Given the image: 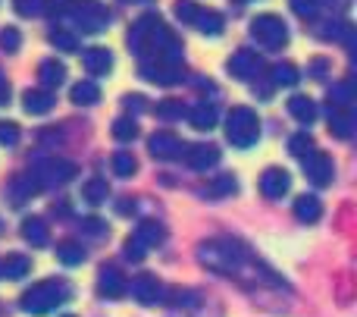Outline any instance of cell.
Wrapping results in <instances>:
<instances>
[{
	"mask_svg": "<svg viewBox=\"0 0 357 317\" xmlns=\"http://www.w3.org/2000/svg\"><path fill=\"white\" fill-rule=\"evenodd\" d=\"M226 138L235 148H251L260 138V119L251 107H232L226 117Z\"/></svg>",
	"mask_w": 357,
	"mask_h": 317,
	"instance_id": "cell-1",
	"label": "cell"
},
{
	"mask_svg": "<svg viewBox=\"0 0 357 317\" xmlns=\"http://www.w3.org/2000/svg\"><path fill=\"white\" fill-rule=\"evenodd\" d=\"M251 35L257 38V44H264L266 50H276L289 41V29H285V22L279 16H273V13H264V16L254 19Z\"/></svg>",
	"mask_w": 357,
	"mask_h": 317,
	"instance_id": "cell-2",
	"label": "cell"
},
{
	"mask_svg": "<svg viewBox=\"0 0 357 317\" xmlns=\"http://www.w3.org/2000/svg\"><path fill=\"white\" fill-rule=\"evenodd\" d=\"M142 79L154 82V85H178L182 82V63H169L160 57H142V66H138Z\"/></svg>",
	"mask_w": 357,
	"mask_h": 317,
	"instance_id": "cell-3",
	"label": "cell"
},
{
	"mask_svg": "<svg viewBox=\"0 0 357 317\" xmlns=\"http://www.w3.org/2000/svg\"><path fill=\"white\" fill-rule=\"evenodd\" d=\"M31 176L38 179V186H60V182L73 179L75 167L69 161H60V157H41L31 167Z\"/></svg>",
	"mask_w": 357,
	"mask_h": 317,
	"instance_id": "cell-4",
	"label": "cell"
},
{
	"mask_svg": "<svg viewBox=\"0 0 357 317\" xmlns=\"http://www.w3.org/2000/svg\"><path fill=\"white\" fill-rule=\"evenodd\" d=\"M73 22L79 25L82 31H104L107 22H110V13H107V6L98 3V0H82V3L73 6Z\"/></svg>",
	"mask_w": 357,
	"mask_h": 317,
	"instance_id": "cell-5",
	"label": "cell"
},
{
	"mask_svg": "<svg viewBox=\"0 0 357 317\" xmlns=\"http://www.w3.org/2000/svg\"><path fill=\"white\" fill-rule=\"evenodd\" d=\"M69 289L66 286H56V283H44V286H35L31 293H25V311H35V314H41V311H47L50 305H54L56 299H63ZM60 305V302H56Z\"/></svg>",
	"mask_w": 357,
	"mask_h": 317,
	"instance_id": "cell-6",
	"label": "cell"
},
{
	"mask_svg": "<svg viewBox=\"0 0 357 317\" xmlns=\"http://www.w3.org/2000/svg\"><path fill=\"white\" fill-rule=\"evenodd\" d=\"M229 73L235 75V79H254V75H260L264 73V60H260L254 50H235L232 57H229Z\"/></svg>",
	"mask_w": 357,
	"mask_h": 317,
	"instance_id": "cell-7",
	"label": "cell"
},
{
	"mask_svg": "<svg viewBox=\"0 0 357 317\" xmlns=\"http://www.w3.org/2000/svg\"><path fill=\"white\" fill-rule=\"evenodd\" d=\"M289 186H291V179L282 167H266L264 176H260V192H264V198H270V201L282 198V195L289 192Z\"/></svg>",
	"mask_w": 357,
	"mask_h": 317,
	"instance_id": "cell-8",
	"label": "cell"
},
{
	"mask_svg": "<svg viewBox=\"0 0 357 317\" xmlns=\"http://www.w3.org/2000/svg\"><path fill=\"white\" fill-rule=\"evenodd\" d=\"M148 148H151V154H154L157 161H173V157L182 154L185 145L178 142V135H173V132H167V129H160V132H154V135H151Z\"/></svg>",
	"mask_w": 357,
	"mask_h": 317,
	"instance_id": "cell-9",
	"label": "cell"
},
{
	"mask_svg": "<svg viewBox=\"0 0 357 317\" xmlns=\"http://www.w3.org/2000/svg\"><path fill=\"white\" fill-rule=\"evenodd\" d=\"M304 170H307V176L317 182V186H329V182H333V173H335L333 157L320 154V151H314L310 157H304Z\"/></svg>",
	"mask_w": 357,
	"mask_h": 317,
	"instance_id": "cell-10",
	"label": "cell"
},
{
	"mask_svg": "<svg viewBox=\"0 0 357 317\" xmlns=\"http://www.w3.org/2000/svg\"><path fill=\"white\" fill-rule=\"evenodd\" d=\"M82 66L88 75H107L113 69V54L107 47H88L82 54Z\"/></svg>",
	"mask_w": 357,
	"mask_h": 317,
	"instance_id": "cell-11",
	"label": "cell"
},
{
	"mask_svg": "<svg viewBox=\"0 0 357 317\" xmlns=\"http://www.w3.org/2000/svg\"><path fill=\"white\" fill-rule=\"evenodd\" d=\"M185 161H188L191 170H210L220 163V148H213V145H195V148L185 151Z\"/></svg>",
	"mask_w": 357,
	"mask_h": 317,
	"instance_id": "cell-12",
	"label": "cell"
},
{
	"mask_svg": "<svg viewBox=\"0 0 357 317\" xmlns=\"http://www.w3.org/2000/svg\"><path fill=\"white\" fill-rule=\"evenodd\" d=\"M22 104L31 117H44V113L54 110V94H50L47 88H29V91L22 94Z\"/></svg>",
	"mask_w": 357,
	"mask_h": 317,
	"instance_id": "cell-13",
	"label": "cell"
},
{
	"mask_svg": "<svg viewBox=\"0 0 357 317\" xmlns=\"http://www.w3.org/2000/svg\"><path fill=\"white\" fill-rule=\"evenodd\" d=\"M188 25H195V29L204 31V35H220L222 31V16L216 10H204V6H197Z\"/></svg>",
	"mask_w": 357,
	"mask_h": 317,
	"instance_id": "cell-14",
	"label": "cell"
},
{
	"mask_svg": "<svg viewBox=\"0 0 357 317\" xmlns=\"http://www.w3.org/2000/svg\"><path fill=\"white\" fill-rule=\"evenodd\" d=\"M188 123L195 126L197 132H210L216 126V107L207 104V101H201V104H195L188 110Z\"/></svg>",
	"mask_w": 357,
	"mask_h": 317,
	"instance_id": "cell-15",
	"label": "cell"
},
{
	"mask_svg": "<svg viewBox=\"0 0 357 317\" xmlns=\"http://www.w3.org/2000/svg\"><path fill=\"white\" fill-rule=\"evenodd\" d=\"M38 189H41V186H38L35 176H16V179L10 182V189H6V192H10V201H13V205L19 207V205H25V201H29L31 195L38 192Z\"/></svg>",
	"mask_w": 357,
	"mask_h": 317,
	"instance_id": "cell-16",
	"label": "cell"
},
{
	"mask_svg": "<svg viewBox=\"0 0 357 317\" xmlns=\"http://www.w3.org/2000/svg\"><path fill=\"white\" fill-rule=\"evenodd\" d=\"M289 113L298 119L301 126H310L317 119V104L310 98H304V94H295V98L289 101Z\"/></svg>",
	"mask_w": 357,
	"mask_h": 317,
	"instance_id": "cell-17",
	"label": "cell"
},
{
	"mask_svg": "<svg viewBox=\"0 0 357 317\" xmlns=\"http://www.w3.org/2000/svg\"><path fill=\"white\" fill-rule=\"evenodd\" d=\"M38 75H41V85L47 88H60L63 85V79H66V66L63 63H56V60H44L41 66H38Z\"/></svg>",
	"mask_w": 357,
	"mask_h": 317,
	"instance_id": "cell-18",
	"label": "cell"
},
{
	"mask_svg": "<svg viewBox=\"0 0 357 317\" xmlns=\"http://www.w3.org/2000/svg\"><path fill=\"white\" fill-rule=\"evenodd\" d=\"M329 132L335 138L351 135V113H345V107H329Z\"/></svg>",
	"mask_w": 357,
	"mask_h": 317,
	"instance_id": "cell-19",
	"label": "cell"
},
{
	"mask_svg": "<svg viewBox=\"0 0 357 317\" xmlns=\"http://www.w3.org/2000/svg\"><path fill=\"white\" fill-rule=\"evenodd\" d=\"M235 189H238L235 176L232 173H222V176H213V179L207 182L204 195H210V198H222V195H235Z\"/></svg>",
	"mask_w": 357,
	"mask_h": 317,
	"instance_id": "cell-20",
	"label": "cell"
},
{
	"mask_svg": "<svg viewBox=\"0 0 357 317\" xmlns=\"http://www.w3.org/2000/svg\"><path fill=\"white\" fill-rule=\"evenodd\" d=\"M110 167H113V173H116V176L129 179V176H135L138 161H135V154H132V151H116V154L110 157Z\"/></svg>",
	"mask_w": 357,
	"mask_h": 317,
	"instance_id": "cell-21",
	"label": "cell"
},
{
	"mask_svg": "<svg viewBox=\"0 0 357 317\" xmlns=\"http://www.w3.org/2000/svg\"><path fill=\"white\" fill-rule=\"evenodd\" d=\"M295 214H298V220H307V223H314V220H320L323 205L314 198V195H301V198L295 201Z\"/></svg>",
	"mask_w": 357,
	"mask_h": 317,
	"instance_id": "cell-22",
	"label": "cell"
},
{
	"mask_svg": "<svg viewBox=\"0 0 357 317\" xmlns=\"http://www.w3.org/2000/svg\"><path fill=\"white\" fill-rule=\"evenodd\" d=\"M107 195H110V186H107V179H88L85 186H82V198H85L88 205H104Z\"/></svg>",
	"mask_w": 357,
	"mask_h": 317,
	"instance_id": "cell-23",
	"label": "cell"
},
{
	"mask_svg": "<svg viewBox=\"0 0 357 317\" xmlns=\"http://www.w3.org/2000/svg\"><path fill=\"white\" fill-rule=\"evenodd\" d=\"M298 79H301V75H298V66H295V63H276V66H273V79H270L273 85L291 88Z\"/></svg>",
	"mask_w": 357,
	"mask_h": 317,
	"instance_id": "cell-24",
	"label": "cell"
},
{
	"mask_svg": "<svg viewBox=\"0 0 357 317\" xmlns=\"http://www.w3.org/2000/svg\"><path fill=\"white\" fill-rule=\"evenodd\" d=\"M22 236L29 239L31 245H44V242H47V226H44V220L29 217V220L22 223Z\"/></svg>",
	"mask_w": 357,
	"mask_h": 317,
	"instance_id": "cell-25",
	"label": "cell"
},
{
	"mask_svg": "<svg viewBox=\"0 0 357 317\" xmlns=\"http://www.w3.org/2000/svg\"><path fill=\"white\" fill-rule=\"evenodd\" d=\"M135 239H138L142 245H157V242H163V226L154 223V220H144V223L138 226Z\"/></svg>",
	"mask_w": 357,
	"mask_h": 317,
	"instance_id": "cell-26",
	"label": "cell"
},
{
	"mask_svg": "<svg viewBox=\"0 0 357 317\" xmlns=\"http://www.w3.org/2000/svg\"><path fill=\"white\" fill-rule=\"evenodd\" d=\"M289 151L298 157V161H304V157H310L314 154V138L307 135V132H298V135H291V142H289Z\"/></svg>",
	"mask_w": 357,
	"mask_h": 317,
	"instance_id": "cell-27",
	"label": "cell"
},
{
	"mask_svg": "<svg viewBox=\"0 0 357 317\" xmlns=\"http://www.w3.org/2000/svg\"><path fill=\"white\" fill-rule=\"evenodd\" d=\"M100 98V88L94 85V82H79V85H73V101L75 104H94V101Z\"/></svg>",
	"mask_w": 357,
	"mask_h": 317,
	"instance_id": "cell-28",
	"label": "cell"
},
{
	"mask_svg": "<svg viewBox=\"0 0 357 317\" xmlns=\"http://www.w3.org/2000/svg\"><path fill=\"white\" fill-rule=\"evenodd\" d=\"M50 44H54L56 50H66V54L79 50V41H75V35L69 29H54L50 31Z\"/></svg>",
	"mask_w": 357,
	"mask_h": 317,
	"instance_id": "cell-29",
	"label": "cell"
},
{
	"mask_svg": "<svg viewBox=\"0 0 357 317\" xmlns=\"http://www.w3.org/2000/svg\"><path fill=\"white\" fill-rule=\"evenodd\" d=\"M351 98H354L351 82H339V85H333V91H329V107H348Z\"/></svg>",
	"mask_w": 357,
	"mask_h": 317,
	"instance_id": "cell-30",
	"label": "cell"
},
{
	"mask_svg": "<svg viewBox=\"0 0 357 317\" xmlns=\"http://www.w3.org/2000/svg\"><path fill=\"white\" fill-rule=\"evenodd\" d=\"M138 135V126H135V119H129V117H119L116 123H113V138H119V142H132V138Z\"/></svg>",
	"mask_w": 357,
	"mask_h": 317,
	"instance_id": "cell-31",
	"label": "cell"
},
{
	"mask_svg": "<svg viewBox=\"0 0 357 317\" xmlns=\"http://www.w3.org/2000/svg\"><path fill=\"white\" fill-rule=\"evenodd\" d=\"M100 289H104L107 295H123V277L116 274V270H104L100 274Z\"/></svg>",
	"mask_w": 357,
	"mask_h": 317,
	"instance_id": "cell-32",
	"label": "cell"
},
{
	"mask_svg": "<svg viewBox=\"0 0 357 317\" xmlns=\"http://www.w3.org/2000/svg\"><path fill=\"white\" fill-rule=\"evenodd\" d=\"M157 117L160 119H182L185 117L182 101H163V104H157Z\"/></svg>",
	"mask_w": 357,
	"mask_h": 317,
	"instance_id": "cell-33",
	"label": "cell"
},
{
	"mask_svg": "<svg viewBox=\"0 0 357 317\" xmlns=\"http://www.w3.org/2000/svg\"><path fill=\"white\" fill-rule=\"evenodd\" d=\"M25 270H29V261H25V258H19V255H13V258H6V261H3V274L10 277V280H19Z\"/></svg>",
	"mask_w": 357,
	"mask_h": 317,
	"instance_id": "cell-34",
	"label": "cell"
},
{
	"mask_svg": "<svg viewBox=\"0 0 357 317\" xmlns=\"http://www.w3.org/2000/svg\"><path fill=\"white\" fill-rule=\"evenodd\" d=\"M135 295H138L142 302H148V305H151V302L157 299V283L151 280V277H142V280L135 283Z\"/></svg>",
	"mask_w": 357,
	"mask_h": 317,
	"instance_id": "cell-35",
	"label": "cell"
},
{
	"mask_svg": "<svg viewBox=\"0 0 357 317\" xmlns=\"http://www.w3.org/2000/svg\"><path fill=\"white\" fill-rule=\"evenodd\" d=\"M19 126L16 123H10V119H3L0 123V145H6V148H13V145H19Z\"/></svg>",
	"mask_w": 357,
	"mask_h": 317,
	"instance_id": "cell-36",
	"label": "cell"
},
{
	"mask_svg": "<svg viewBox=\"0 0 357 317\" xmlns=\"http://www.w3.org/2000/svg\"><path fill=\"white\" fill-rule=\"evenodd\" d=\"M56 255H60V261H66V264H79V261H85V251H82L75 242H63Z\"/></svg>",
	"mask_w": 357,
	"mask_h": 317,
	"instance_id": "cell-37",
	"label": "cell"
},
{
	"mask_svg": "<svg viewBox=\"0 0 357 317\" xmlns=\"http://www.w3.org/2000/svg\"><path fill=\"white\" fill-rule=\"evenodd\" d=\"M291 10H295L301 19H317L320 3H317V0H291Z\"/></svg>",
	"mask_w": 357,
	"mask_h": 317,
	"instance_id": "cell-38",
	"label": "cell"
},
{
	"mask_svg": "<svg viewBox=\"0 0 357 317\" xmlns=\"http://www.w3.org/2000/svg\"><path fill=\"white\" fill-rule=\"evenodd\" d=\"M19 44H22V35H19L16 29H3V31H0V47H3V50H10V54H13V50H19Z\"/></svg>",
	"mask_w": 357,
	"mask_h": 317,
	"instance_id": "cell-39",
	"label": "cell"
},
{
	"mask_svg": "<svg viewBox=\"0 0 357 317\" xmlns=\"http://www.w3.org/2000/svg\"><path fill=\"white\" fill-rule=\"evenodd\" d=\"M13 6H16L19 16H38L44 10L41 0H13Z\"/></svg>",
	"mask_w": 357,
	"mask_h": 317,
	"instance_id": "cell-40",
	"label": "cell"
},
{
	"mask_svg": "<svg viewBox=\"0 0 357 317\" xmlns=\"http://www.w3.org/2000/svg\"><path fill=\"white\" fill-rule=\"evenodd\" d=\"M195 10H197V3H191V0H178V3H176V16L182 19L185 25L191 22V16H195Z\"/></svg>",
	"mask_w": 357,
	"mask_h": 317,
	"instance_id": "cell-41",
	"label": "cell"
},
{
	"mask_svg": "<svg viewBox=\"0 0 357 317\" xmlns=\"http://www.w3.org/2000/svg\"><path fill=\"white\" fill-rule=\"evenodd\" d=\"M126 110L129 113H144L148 110V104H144L142 94H129V98H126Z\"/></svg>",
	"mask_w": 357,
	"mask_h": 317,
	"instance_id": "cell-42",
	"label": "cell"
},
{
	"mask_svg": "<svg viewBox=\"0 0 357 317\" xmlns=\"http://www.w3.org/2000/svg\"><path fill=\"white\" fill-rule=\"evenodd\" d=\"M82 230L88 233V236H104V223H100V220H85V223H82Z\"/></svg>",
	"mask_w": 357,
	"mask_h": 317,
	"instance_id": "cell-43",
	"label": "cell"
},
{
	"mask_svg": "<svg viewBox=\"0 0 357 317\" xmlns=\"http://www.w3.org/2000/svg\"><path fill=\"white\" fill-rule=\"evenodd\" d=\"M69 3H73V0H50V3H47V10L54 13V16H60L63 10H69Z\"/></svg>",
	"mask_w": 357,
	"mask_h": 317,
	"instance_id": "cell-44",
	"label": "cell"
},
{
	"mask_svg": "<svg viewBox=\"0 0 357 317\" xmlns=\"http://www.w3.org/2000/svg\"><path fill=\"white\" fill-rule=\"evenodd\" d=\"M116 211H119V214H132V211H135V201L123 198V201H119V205H116Z\"/></svg>",
	"mask_w": 357,
	"mask_h": 317,
	"instance_id": "cell-45",
	"label": "cell"
},
{
	"mask_svg": "<svg viewBox=\"0 0 357 317\" xmlns=\"http://www.w3.org/2000/svg\"><path fill=\"white\" fill-rule=\"evenodd\" d=\"M238 3H245V0H238Z\"/></svg>",
	"mask_w": 357,
	"mask_h": 317,
	"instance_id": "cell-46",
	"label": "cell"
},
{
	"mask_svg": "<svg viewBox=\"0 0 357 317\" xmlns=\"http://www.w3.org/2000/svg\"><path fill=\"white\" fill-rule=\"evenodd\" d=\"M0 79H3V75H0Z\"/></svg>",
	"mask_w": 357,
	"mask_h": 317,
	"instance_id": "cell-47",
	"label": "cell"
}]
</instances>
